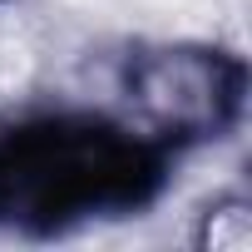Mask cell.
Listing matches in <instances>:
<instances>
[{
	"mask_svg": "<svg viewBox=\"0 0 252 252\" xmlns=\"http://www.w3.org/2000/svg\"><path fill=\"white\" fill-rule=\"evenodd\" d=\"M129 99L168 134L208 139L237 114L242 69L218 50H154L129 64Z\"/></svg>",
	"mask_w": 252,
	"mask_h": 252,
	"instance_id": "7a4b0ae2",
	"label": "cell"
},
{
	"mask_svg": "<svg viewBox=\"0 0 252 252\" xmlns=\"http://www.w3.org/2000/svg\"><path fill=\"white\" fill-rule=\"evenodd\" d=\"M158 163L104 124H40L0 139V218L60 227L139 203Z\"/></svg>",
	"mask_w": 252,
	"mask_h": 252,
	"instance_id": "6da1fadb",
	"label": "cell"
}]
</instances>
